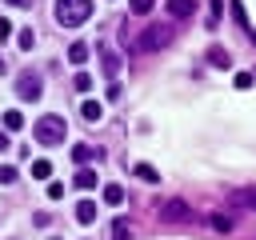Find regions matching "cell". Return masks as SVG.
<instances>
[{
  "instance_id": "cell-1",
  "label": "cell",
  "mask_w": 256,
  "mask_h": 240,
  "mask_svg": "<svg viewBox=\"0 0 256 240\" xmlns=\"http://www.w3.org/2000/svg\"><path fill=\"white\" fill-rule=\"evenodd\" d=\"M172 36H176V28H172V24H148V28L132 40V52H152V48H164V44H172Z\"/></svg>"
},
{
  "instance_id": "cell-2",
  "label": "cell",
  "mask_w": 256,
  "mask_h": 240,
  "mask_svg": "<svg viewBox=\"0 0 256 240\" xmlns=\"http://www.w3.org/2000/svg\"><path fill=\"white\" fill-rule=\"evenodd\" d=\"M88 16H92V0H56V24L80 28Z\"/></svg>"
},
{
  "instance_id": "cell-3",
  "label": "cell",
  "mask_w": 256,
  "mask_h": 240,
  "mask_svg": "<svg viewBox=\"0 0 256 240\" xmlns=\"http://www.w3.org/2000/svg\"><path fill=\"white\" fill-rule=\"evenodd\" d=\"M64 136H68V124H64V116L48 112V116H40V120H36V140H40V144L56 148V144H64Z\"/></svg>"
},
{
  "instance_id": "cell-4",
  "label": "cell",
  "mask_w": 256,
  "mask_h": 240,
  "mask_svg": "<svg viewBox=\"0 0 256 240\" xmlns=\"http://www.w3.org/2000/svg\"><path fill=\"white\" fill-rule=\"evenodd\" d=\"M160 220H168V224H180V220H192V208H188L184 200H168V204H160Z\"/></svg>"
},
{
  "instance_id": "cell-5",
  "label": "cell",
  "mask_w": 256,
  "mask_h": 240,
  "mask_svg": "<svg viewBox=\"0 0 256 240\" xmlns=\"http://www.w3.org/2000/svg\"><path fill=\"white\" fill-rule=\"evenodd\" d=\"M16 92H20V100H40L44 84H40V76H36V72H24V76H20V84H16Z\"/></svg>"
},
{
  "instance_id": "cell-6",
  "label": "cell",
  "mask_w": 256,
  "mask_h": 240,
  "mask_svg": "<svg viewBox=\"0 0 256 240\" xmlns=\"http://www.w3.org/2000/svg\"><path fill=\"white\" fill-rule=\"evenodd\" d=\"M228 200H232L236 208H248V212H256V188H236Z\"/></svg>"
},
{
  "instance_id": "cell-7",
  "label": "cell",
  "mask_w": 256,
  "mask_h": 240,
  "mask_svg": "<svg viewBox=\"0 0 256 240\" xmlns=\"http://www.w3.org/2000/svg\"><path fill=\"white\" fill-rule=\"evenodd\" d=\"M68 60H72V64L80 68V64L88 60V44H84V40H76V44H68Z\"/></svg>"
},
{
  "instance_id": "cell-8",
  "label": "cell",
  "mask_w": 256,
  "mask_h": 240,
  "mask_svg": "<svg viewBox=\"0 0 256 240\" xmlns=\"http://www.w3.org/2000/svg\"><path fill=\"white\" fill-rule=\"evenodd\" d=\"M80 116H84V120H100V116H104V104H100V100H84V104H80Z\"/></svg>"
},
{
  "instance_id": "cell-9",
  "label": "cell",
  "mask_w": 256,
  "mask_h": 240,
  "mask_svg": "<svg viewBox=\"0 0 256 240\" xmlns=\"http://www.w3.org/2000/svg\"><path fill=\"white\" fill-rule=\"evenodd\" d=\"M76 220H80V224H92V220H96V204H92V200H80V204H76Z\"/></svg>"
},
{
  "instance_id": "cell-10",
  "label": "cell",
  "mask_w": 256,
  "mask_h": 240,
  "mask_svg": "<svg viewBox=\"0 0 256 240\" xmlns=\"http://www.w3.org/2000/svg\"><path fill=\"white\" fill-rule=\"evenodd\" d=\"M164 8H168V12H172V16H188V12H192V8H196V0H168V4H164Z\"/></svg>"
},
{
  "instance_id": "cell-11",
  "label": "cell",
  "mask_w": 256,
  "mask_h": 240,
  "mask_svg": "<svg viewBox=\"0 0 256 240\" xmlns=\"http://www.w3.org/2000/svg\"><path fill=\"white\" fill-rule=\"evenodd\" d=\"M76 188H84V192L96 188V172H92V168H80V172H76Z\"/></svg>"
},
{
  "instance_id": "cell-12",
  "label": "cell",
  "mask_w": 256,
  "mask_h": 240,
  "mask_svg": "<svg viewBox=\"0 0 256 240\" xmlns=\"http://www.w3.org/2000/svg\"><path fill=\"white\" fill-rule=\"evenodd\" d=\"M104 204H124V188L120 184H104Z\"/></svg>"
},
{
  "instance_id": "cell-13",
  "label": "cell",
  "mask_w": 256,
  "mask_h": 240,
  "mask_svg": "<svg viewBox=\"0 0 256 240\" xmlns=\"http://www.w3.org/2000/svg\"><path fill=\"white\" fill-rule=\"evenodd\" d=\"M208 64H216V68H228V64H232V56H228L224 48H212V52H208Z\"/></svg>"
},
{
  "instance_id": "cell-14",
  "label": "cell",
  "mask_w": 256,
  "mask_h": 240,
  "mask_svg": "<svg viewBox=\"0 0 256 240\" xmlns=\"http://www.w3.org/2000/svg\"><path fill=\"white\" fill-rule=\"evenodd\" d=\"M20 124H24V112H16V108H12V112H4V132H16Z\"/></svg>"
},
{
  "instance_id": "cell-15",
  "label": "cell",
  "mask_w": 256,
  "mask_h": 240,
  "mask_svg": "<svg viewBox=\"0 0 256 240\" xmlns=\"http://www.w3.org/2000/svg\"><path fill=\"white\" fill-rule=\"evenodd\" d=\"M132 172H136V176H140V180H148V184H156V180H160V172H156V168H152V164H136V168H132Z\"/></svg>"
},
{
  "instance_id": "cell-16",
  "label": "cell",
  "mask_w": 256,
  "mask_h": 240,
  "mask_svg": "<svg viewBox=\"0 0 256 240\" xmlns=\"http://www.w3.org/2000/svg\"><path fill=\"white\" fill-rule=\"evenodd\" d=\"M72 160H76V164H88V160H92V144H76V148H72Z\"/></svg>"
},
{
  "instance_id": "cell-17",
  "label": "cell",
  "mask_w": 256,
  "mask_h": 240,
  "mask_svg": "<svg viewBox=\"0 0 256 240\" xmlns=\"http://www.w3.org/2000/svg\"><path fill=\"white\" fill-rule=\"evenodd\" d=\"M116 68H120V56H116V52H104V72H108V80L116 76Z\"/></svg>"
},
{
  "instance_id": "cell-18",
  "label": "cell",
  "mask_w": 256,
  "mask_h": 240,
  "mask_svg": "<svg viewBox=\"0 0 256 240\" xmlns=\"http://www.w3.org/2000/svg\"><path fill=\"white\" fill-rule=\"evenodd\" d=\"M112 240H132V228H128L124 220H116V224H112Z\"/></svg>"
},
{
  "instance_id": "cell-19",
  "label": "cell",
  "mask_w": 256,
  "mask_h": 240,
  "mask_svg": "<svg viewBox=\"0 0 256 240\" xmlns=\"http://www.w3.org/2000/svg\"><path fill=\"white\" fill-rule=\"evenodd\" d=\"M72 84H76V92H88V88H92V76H88V72H76Z\"/></svg>"
},
{
  "instance_id": "cell-20",
  "label": "cell",
  "mask_w": 256,
  "mask_h": 240,
  "mask_svg": "<svg viewBox=\"0 0 256 240\" xmlns=\"http://www.w3.org/2000/svg\"><path fill=\"white\" fill-rule=\"evenodd\" d=\"M152 4H156V0H128V8H132L136 16H144V12H152Z\"/></svg>"
},
{
  "instance_id": "cell-21",
  "label": "cell",
  "mask_w": 256,
  "mask_h": 240,
  "mask_svg": "<svg viewBox=\"0 0 256 240\" xmlns=\"http://www.w3.org/2000/svg\"><path fill=\"white\" fill-rule=\"evenodd\" d=\"M48 172H52V164H48V160H36V164H32V176H36V180H44Z\"/></svg>"
},
{
  "instance_id": "cell-22",
  "label": "cell",
  "mask_w": 256,
  "mask_h": 240,
  "mask_svg": "<svg viewBox=\"0 0 256 240\" xmlns=\"http://www.w3.org/2000/svg\"><path fill=\"white\" fill-rule=\"evenodd\" d=\"M16 40H20V48H32V40H36V36H32V28H20V32H16Z\"/></svg>"
},
{
  "instance_id": "cell-23",
  "label": "cell",
  "mask_w": 256,
  "mask_h": 240,
  "mask_svg": "<svg viewBox=\"0 0 256 240\" xmlns=\"http://www.w3.org/2000/svg\"><path fill=\"white\" fill-rule=\"evenodd\" d=\"M212 224H216L220 232H228V228H232V216H224V212H216V216H212Z\"/></svg>"
},
{
  "instance_id": "cell-24",
  "label": "cell",
  "mask_w": 256,
  "mask_h": 240,
  "mask_svg": "<svg viewBox=\"0 0 256 240\" xmlns=\"http://www.w3.org/2000/svg\"><path fill=\"white\" fill-rule=\"evenodd\" d=\"M16 176H20V172H16V168H12V164H4V168H0V184H12V180H16Z\"/></svg>"
},
{
  "instance_id": "cell-25",
  "label": "cell",
  "mask_w": 256,
  "mask_h": 240,
  "mask_svg": "<svg viewBox=\"0 0 256 240\" xmlns=\"http://www.w3.org/2000/svg\"><path fill=\"white\" fill-rule=\"evenodd\" d=\"M236 88H252V72H236Z\"/></svg>"
},
{
  "instance_id": "cell-26",
  "label": "cell",
  "mask_w": 256,
  "mask_h": 240,
  "mask_svg": "<svg viewBox=\"0 0 256 240\" xmlns=\"http://www.w3.org/2000/svg\"><path fill=\"white\" fill-rule=\"evenodd\" d=\"M48 196H52V200H60V196H64V184H56V180H52V184H48Z\"/></svg>"
},
{
  "instance_id": "cell-27",
  "label": "cell",
  "mask_w": 256,
  "mask_h": 240,
  "mask_svg": "<svg viewBox=\"0 0 256 240\" xmlns=\"http://www.w3.org/2000/svg\"><path fill=\"white\" fill-rule=\"evenodd\" d=\"M4 36H12V20H4V16H0V40H4Z\"/></svg>"
},
{
  "instance_id": "cell-28",
  "label": "cell",
  "mask_w": 256,
  "mask_h": 240,
  "mask_svg": "<svg viewBox=\"0 0 256 240\" xmlns=\"http://www.w3.org/2000/svg\"><path fill=\"white\" fill-rule=\"evenodd\" d=\"M4 148H12V140H8V132H0V152H4Z\"/></svg>"
},
{
  "instance_id": "cell-29",
  "label": "cell",
  "mask_w": 256,
  "mask_h": 240,
  "mask_svg": "<svg viewBox=\"0 0 256 240\" xmlns=\"http://www.w3.org/2000/svg\"><path fill=\"white\" fill-rule=\"evenodd\" d=\"M8 4H24V0H8Z\"/></svg>"
}]
</instances>
